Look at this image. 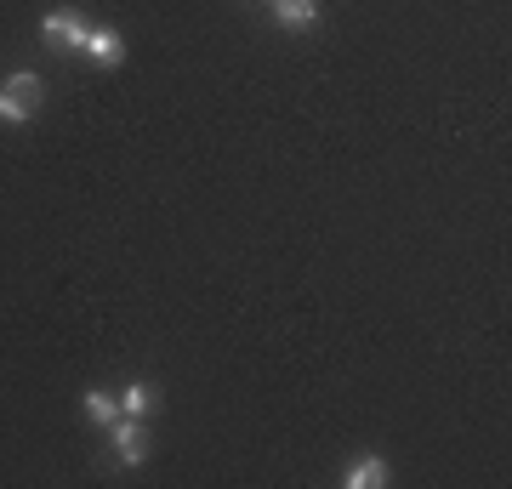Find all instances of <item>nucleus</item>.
I'll use <instances>...</instances> for the list:
<instances>
[{"label":"nucleus","mask_w":512,"mask_h":489,"mask_svg":"<svg viewBox=\"0 0 512 489\" xmlns=\"http://www.w3.org/2000/svg\"><path fill=\"white\" fill-rule=\"evenodd\" d=\"M40 74L35 69H18L6 86H0V120H12V126H23V120H35V109H40Z\"/></svg>","instance_id":"f257e3e1"},{"label":"nucleus","mask_w":512,"mask_h":489,"mask_svg":"<svg viewBox=\"0 0 512 489\" xmlns=\"http://www.w3.org/2000/svg\"><path fill=\"white\" fill-rule=\"evenodd\" d=\"M109 438H114V455H120L126 467H143V461H148V438H143V421H137V416H114L109 421Z\"/></svg>","instance_id":"f03ea898"},{"label":"nucleus","mask_w":512,"mask_h":489,"mask_svg":"<svg viewBox=\"0 0 512 489\" xmlns=\"http://www.w3.org/2000/svg\"><path fill=\"white\" fill-rule=\"evenodd\" d=\"M40 35H46V40H57L63 52H80L92 29L80 23V12H69V6H63V12H46V18H40Z\"/></svg>","instance_id":"7ed1b4c3"},{"label":"nucleus","mask_w":512,"mask_h":489,"mask_svg":"<svg viewBox=\"0 0 512 489\" xmlns=\"http://www.w3.org/2000/svg\"><path fill=\"white\" fill-rule=\"evenodd\" d=\"M80 52L92 57V63H103V69H114V63L126 57V40L114 35V29H92V35H86V46H80Z\"/></svg>","instance_id":"20e7f679"},{"label":"nucleus","mask_w":512,"mask_h":489,"mask_svg":"<svg viewBox=\"0 0 512 489\" xmlns=\"http://www.w3.org/2000/svg\"><path fill=\"white\" fill-rule=\"evenodd\" d=\"M274 18L285 29H313L319 23V0H274Z\"/></svg>","instance_id":"39448f33"},{"label":"nucleus","mask_w":512,"mask_h":489,"mask_svg":"<svg viewBox=\"0 0 512 489\" xmlns=\"http://www.w3.org/2000/svg\"><path fill=\"white\" fill-rule=\"evenodd\" d=\"M393 472H387V461L382 455H365V461H353L348 467V489H382Z\"/></svg>","instance_id":"423d86ee"},{"label":"nucleus","mask_w":512,"mask_h":489,"mask_svg":"<svg viewBox=\"0 0 512 489\" xmlns=\"http://www.w3.org/2000/svg\"><path fill=\"white\" fill-rule=\"evenodd\" d=\"M148 410H154V387H148V381H131L126 393H120V416H137V421H143Z\"/></svg>","instance_id":"0eeeda50"},{"label":"nucleus","mask_w":512,"mask_h":489,"mask_svg":"<svg viewBox=\"0 0 512 489\" xmlns=\"http://www.w3.org/2000/svg\"><path fill=\"white\" fill-rule=\"evenodd\" d=\"M86 416H92L97 427H109V421L120 416V399H109V393H86Z\"/></svg>","instance_id":"6e6552de"}]
</instances>
